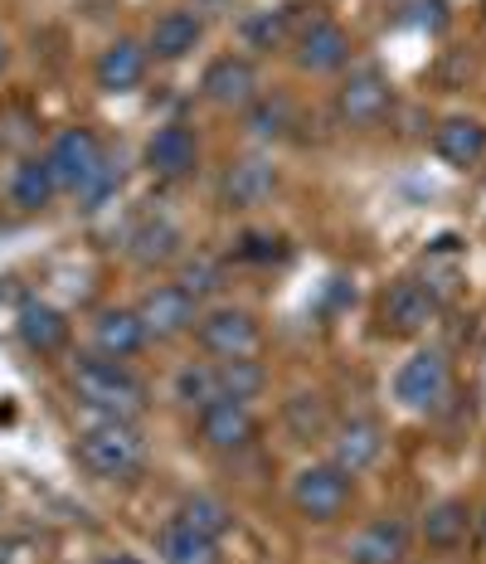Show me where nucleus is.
Segmentation results:
<instances>
[{
  "mask_svg": "<svg viewBox=\"0 0 486 564\" xmlns=\"http://www.w3.org/2000/svg\"><path fill=\"white\" fill-rule=\"evenodd\" d=\"M44 161H50V171H54V185L74 195L83 209H98L102 199L122 185V166L108 156V147L98 141L93 127H64V132L50 141Z\"/></svg>",
  "mask_w": 486,
  "mask_h": 564,
  "instance_id": "nucleus-1",
  "label": "nucleus"
},
{
  "mask_svg": "<svg viewBox=\"0 0 486 564\" xmlns=\"http://www.w3.org/2000/svg\"><path fill=\"white\" fill-rule=\"evenodd\" d=\"M74 453L83 473L98 481H137L147 473V438L132 419H102L98 429H83Z\"/></svg>",
  "mask_w": 486,
  "mask_h": 564,
  "instance_id": "nucleus-2",
  "label": "nucleus"
},
{
  "mask_svg": "<svg viewBox=\"0 0 486 564\" xmlns=\"http://www.w3.org/2000/svg\"><path fill=\"white\" fill-rule=\"evenodd\" d=\"M74 399L102 419H137L151 404L147 384L127 370V360H102V356H83L74 366Z\"/></svg>",
  "mask_w": 486,
  "mask_h": 564,
  "instance_id": "nucleus-3",
  "label": "nucleus"
},
{
  "mask_svg": "<svg viewBox=\"0 0 486 564\" xmlns=\"http://www.w3.org/2000/svg\"><path fill=\"white\" fill-rule=\"evenodd\" d=\"M350 497H355V477H346L336 463H306L292 477V511L306 525H336L350 511Z\"/></svg>",
  "mask_w": 486,
  "mask_h": 564,
  "instance_id": "nucleus-4",
  "label": "nucleus"
},
{
  "mask_svg": "<svg viewBox=\"0 0 486 564\" xmlns=\"http://www.w3.org/2000/svg\"><path fill=\"white\" fill-rule=\"evenodd\" d=\"M447 394H453V366H447V356L438 346L413 350L404 366L395 370V399L409 414H433Z\"/></svg>",
  "mask_w": 486,
  "mask_h": 564,
  "instance_id": "nucleus-5",
  "label": "nucleus"
},
{
  "mask_svg": "<svg viewBox=\"0 0 486 564\" xmlns=\"http://www.w3.org/2000/svg\"><path fill=\"white\" fill-rule=\"evenodd\" d=\"M389 112H395V88H389V78L379 74L375 64L350 68V78L336 88V117H341V127L370 132V127H379Z\"/></svg>",
  "mask_w": 486,
  "mask_h": 564,
  "instance_id": "nucleus-6",
  "label": "nucleus"
},
{
  "mask_svg": "<svg viewBox=\"0 0 486 564\" xmlns=\"http://www.w3.org/2000/svg\"><path fill=\"white\" fill-rule=\"evenodd\" d=\"M258 336H263V326H258V316L244 312V307H209V312H199V322H195L199 350H205V356H215V360L253 356Z\"/></svg>",
  "mask_w": 486,
  "mask_h": 564,
  "instance_id": "nucleus-7",
  "label": "nucleus"
},
{
  "mask_svg": "<svg viewBox=\"0 0 486 564\" xmlns=\"http://www.w3.org/2000/svg\"><path fill=\"white\" fill-rule=\"evenodd\" d=\"M137 316H141V326H147V340H175V336L195 332L199 302L190 297L185 288H175V282H156V288L141 292Z\"/></svg>",
  "mask_w": 486,
  "mask_h": 564,
  "instance_id": "nucleus-8",
  "label": "nucleus"
},
{
  "mask_svg": "<svg viewBox=\"0 0 486 564\" xmlns=\"http://www.w3.org/2000/svg\"><path fill=\"white\" fill-rule=\"evenodd\" d=\"M438 316V297L423 282L399 278L379 292V332L385 336H423Z\"/></svg>",
  "mask_w": 486,
  "mask_h": 564,
  "instance_id": "nucleus-9",
  "label": "nucleus"
},
{
  "mask_svg": "<svg viewBox=\"0 0 486 564\" xmlns=\"http://www.w3.org/2000/svg\"><path fill=\"white\" fill-rule=\"evenodd\" d=\"M195 433L209 453H244L258 438V419L244 399H215L195 414Z\"/></svg>",
  "mask_w": 486,
  "mask_h": 564,
  "instance_id": "nucleus-10",
  "label": "nucleus"
},
{
  "mask_svg": "<svg viewBox=\"0 0 486 564\" xmlns=\"http://www.w3.org/2000/svg\"><path fill=\"white\" fill-rule=\"evenodd\" d=\"M199 93H205V102H215L224 112H244L248 102L258 98V68L253 58L244 54H219L205 64V74H199Z\"/></svg>",
  "mask_w": 486,
  "mask_h": 564,
  "instance_id": "nucleus-11",
  "label": "nucleus"
},
{
  "mask_svg": "<svg viewBox=\"0 0 486 564\" xmlns=\"http://www.w3.org/2000/svg\"><path fill=\"white\" fill-rule=\"evenodd\" d=\"M413 555V531L399 516H375L346 540L350 564H409Z\"/></svg>",
  "mask_w": 486,
  "mask_h": 564,
  "instance_id": "nucleus-12",
  "label": "nucleus"
},
{
  "mask_svg": "<svg viewBox=\"0 0 486 564\" xmlns=\"http://www.w3.org/2000/svg\"><path fill=\"white\" fill-rule=\"evenodd\" d=\"M385 453V433H379L375 419H346L331 429V463L341 467L346 477H360L370 473Z\"/></svg>",
  "mask_w": 486,
  "mask_h": 564,
  "instance_id": "nucleus-13",
  "label": "nucleus"
},
{
  "mask_svg": "<svg viewBox=\"0 0 486 564\" xmlns=\"http://www.w3.org/2000/svg\"><path fill=\"white\" fill-rule=\"evenodd\" d=\"M147 166H151V175H161V181H185V175H195V166H199L195 132H190L185 122L156 127L147 141Z\"/></svg>",
  "mask_w": 486,
  "mask_h": 564,
  "instance_id": "nucleus-14",
  "label": "nucleus"
},
{
  "mask_svg": "<svg viewBox=\"0 0 486 564\" xmlns=\"http://www.w3.org/2000/svg\"><path fill=\"white\" fill-rule=\"evenodd\" d=\"M147 64H151L147 44L132 40V34H117L112 44H102L98 64H93V78H98L102 93H132V88H141V78H147Z\"/></svg>",
  "mask_w": 486,
  "mask_h": 564,
  "instance_id": "nucleus-15",
  "label": "nucleus"
},
{
  "mask_svg": "<svg viewBox=\"0 0 486 564\" xmlns=\"http://www.w3.org/2000/svg\"><path fill=\"white\" fill-rule=\"evenodd\" d=\"M298 50H292V58H298L302 74L322 78V74H341V68L350 64V34L336 25V20H322V25H312L306 34H298Z\"/></svg>",
  "mask_w": 486,
  "mask_h": 564,
  "instance_id": "nucleus-16",
  "label": "nucleus"
},
{
  "mask_svg": "<svg viewBox=\"0 0 486 564\" xmlns=\"http://www.w3.org/2000/svg\"><path fill=\"white\" fill-rule=\"evenodd\" d=\"M472 525H477V511H472L462 497H443V501H433V507L423 511L419 540L433 550V555H453V550L467 545Z\"/></svg>",
  "mask_w": 486,
  "mask_h": 564,
  "instance_id": "nucleus-17",
  "label": "nucleus"
},
{
  "mask_svg": "<svg viewBox=\"0 0 486 564\" xmlns=\"http://www.w3.org/2000/svg\"><path fill=\"white\" fill-rule=\"evenodd\" d=\"M93 350L102 360H132L147 350V326L137 307H102L93 316Z\"/></svg>",
  "mask_w": 486,
  "mask_h": 564,
  "instance_id": "nucleus-18",
  "label": "nucleus"
},
{
  "mask_svg": "<svg viewBox=\"0 0 486 564\" xmlns=\"http://www.w3.org/2000/svg\"><path fill=\"white\" fill-rule=\"evenodd\" d=\"M15 336L30 356H58V350L68 346V336H74V326H68V316L50 307V302H25V307L15 312Z\"/></svg>",
  "mask_w": 486,
  "mask_h": 564,
  "instance_id": "nucleus-19",
  "label": "nucleus"
},
{
  "mask_svg": "<svg viewBox=\"0 0 486 564\" xmlns=\"http://www.w3.org/2000/svg\"><path fill=\"white\" fill-rule=\"evenodd\" d=\"M205 40V20L195 15V10H165V15L151 25L147 34V54L161 58V64H175V58H185L195 44Z\"/></svg>",
  "mask_w": 486,
  "mask_h": 564,
  "instance_id": "nucleus-20",
  "label": "nucleus"
},
{
  "mask_svg": "<svg viewBox=\"0 0 486 564\" xmlns=\"http://www.w3.org/2000/svg\"><path fill=\"white\" fill-rule=\"evenodd\" d=\"M433 151L457 171L477 166L486 156V122H477V117H443L433 127Z\"/></svg>",
  "mask_w": 486,
  "mask_h": 564,
  "instance_id": "nucleus-21",
  "label": "nucleus"
},
{
  "mask_svg": "<svg viewBox=\"0 0 486 564\" xmlns=\"http://www.w3.org/2000/svg\"><path fill=\"white\" fill-rule=\"evenodd\" d=\"M272 191H278V171H272L268 161H258V156L234 161V166L224 171V181H219V199L229 209H253V205H263Z\"/></svg>",
  "mask_w": 486,
  "mask_h": 564,
  "instance_id": "nucleus-22",
  "label": "nucleus"
},
{
  "mask_svg": "<svg viewBox=\"0 0 486 564\" xmlns=\"http://www.w3.org/2000/svg\"><path fill=\"white\" fill-rule=\"evenodd\" d=\"M181 243H185V234L175 229L171 219H161V215L141 219V225L127 234V253H132L137 268H165V263H175V258H181Z\"/></svg>",
  "mask_w": 486,
  "mask_h": 564,
  "instance_id": "nucleus-23",
  "label": "nucleus"
},
{
  "mask_svg": "<svg viewBox=\"0 0 486 564\" xmlns=\"http://www.w3.org/2000/svg\"><path fill=\"white\" fill-rule=\"evenodd\" d=\"M58 195L54 185V171L44 156H20L15 171H10V205L20 209V215H40V209H50Z\"/></svg>",
  "mask_w": 486,
  "mask_h": 564,
  "instance_id": "nucleus-24",
  "label": "nucleus"
},
{
  "mask_svg": "<svg viewBox=\"0 0 486 564\" xmlns=\"http://www.w3.org/2000/svg\"><path fill=\"white\" fill-rule=\"evenodd\" d=\"M156 555L165 564H224L219 540L199 535L195 525L181 521V516H175V521H165L161 531H156Z\"/></svg>",
  "mask_w": 486,
  "mask_h": 564,
  "instance_id": "nucleus-25",
  "label": "nucleus"
},
{
  "mask_svg": "<svg viewBox=\"0 0 486 564\" xmlns=\"http://www.w3.org/2000/svg\"><path fill=\"white\" fill-rule=\"evenodd\" d=\"M282 423H288V433L298 443H316V438H331V429H336V419H331V404L322 390H298L282 399Z\"/></svg>",
  "mask_w": 486,
  "mask_h": 564,
  "instance_id": "nucleus-26",
  "label": "nucleus"
},
{
  "mask_svg": "<svg viewBox=\"0 0 486 564\" xmlns=\"http://www.w3.org/2000/svg\"><path fill=\"white\" fill-rule=\"evenodd\" d=\"M215 384H219V399H258L268 390V370L258 366L253 356H229V360H215Z\"/></svg>",
  "mask_w": 486,
  "mask_h": 564,
  "instance_id": "nucleus-27",
  "label": "nucleus"
},
{
  "mask_svg": "<svg viewBox=\"0 0 486 564\" xmlns=\"http://www.w3.org/2000/svg\"><path fill=\"white\" fill-rule=\"evenodd\" d=\"M248 132H253L258 141H278V137H288V127L298 122V108H292V98L288 93H272V98H263L258 93L253 102H248Z\"/></svg>",
  "mask_w": 486,
  "mask_h": 564,
  "instance_id": "nucleus-28",
  "label": "nucleus"
},
{
  "mask_svg": "<svg viewBox=\"0 0 486 564\" xmlns=\"http://www.w3.org/2000/svg\"><path fill=\"white\" fill-rule=\"evenodd\" d=\"M175 288H185L195 302L215 297L224 288V263L209 253H195V258H181V273H175Z\"/></svg>",
  "mask_w": 486,
  "mask_h": 564,
  "instance_id": "nucleus-29",
  "label": "nucleus"
},
{
  "mask_svg": "<svg viewBox=\"0 0 486 564\" xmlns=\"http://www.w3.org/2000/svg\"><path fill=\"white\" fill-rule=\"evenodd\" d=\"M181 521L195 525V531L209 535V540H224V535L234 531V511L224 507L219 497H190L185 507H181Z\"/></svg>",
  "mask_w": 486,
  "mask_h": 564,
  "instance_id": "nucleus-30",
  "label": "nucleus"
},
{
  "mask_svg": "<svg viewBox=\"0 0 486 564\" xmlns=\"http://www.w3.org/2000/svg\"><path fill=\"white\" fill-rule=\"evenodd\" d=\"M175 399H181V404H190L195 414H199L205 404H215V399H219L215 366H195V360H190V366L175 370Z\"/></svg>",
  "mask_w": 486,
  "mask_h": 564,
  "instance_id": "nucleus-31",
  "label": "nucleus"
},
{
  "mask_svg": "<svg viewBox=\"0 0 486 564\" xmlns=\"http://www.w3.org/2000/svg\"><path fill=\"white\" fill-rule=\"evenodd\" d=\"M244 40H248V50H282L292 34L282 25V10H263V15H253L244 25Z\"/></svg>",
  "mask_w": 486,
  "mask_h": 564,
  "instance_id": "nucleus-32",
  "label": "nucleus"
},
{
  "mask_svg": "<svg viewBox=\"0 0 486 564\" xmlns=\"http://www.w3.org/2000/svg\"><path fill=\"white\" fill-rule=\"evenodd\" d=\"M234 253L244 258V263H278L282 253H288V243L278 239V234H263V229H248L239 243H234Z\"/></svg>",
  "mask_w": 486,
  "mask_h": 564,
  "instance_id": "nucleus-33",
  "label": "nucleus"
},
{
  "mask_svg": "<svg viewBox=\"0 0 486 564\" xmlns=\"http://www.w3.org/2000/svg\"><path fill=\"white\" fill-rule=\"evenodd\" d=\"M322 20H331L322 0H292V6H282V25H288L292 40H298V34H306L312 25H322Z\"/></svg>",
  "mask_w": 486,
  "mask_h": 564,
  "instance_id": "nucleus-34",
  "label": "nucleus"
},
{
  "mask_svg": "<svg viewBox=\"0 0 486 564\" xmlns=\"http://www.w3.org/2000/svg\"><path fill=\"white\" fill-rule=\"evenodd\" d=\"M413 25H423V30H443L447 25V0H413Z\"/></svg>",
  "mask_w": 486,
  "mask_h": 564,
  "instance_id": "nucleus-35",
  "label": "nucleus"
},
{
  "mask_svg": "<svg viewBox=\"0 0 486 564\" xmlns=\"http://www.w3.org/2000/svg\"><path fill=\"white\" fill-rule=\"evenodd\" d=\"M98 564H141V560L137 555H102Z\"/></svg>",
  "mask_w": 486,
  "mask_h": 564,
  "instance_id": "nucleus-36",
  "label": "nucleus"
},
{
  "mask_svg": "<svg viewBox=\"0 0 486 564\" xmlns=\"http://www.w3.org/2000/svg\"><path fill=\"white\" fill-rule=\"evenodd\" d=\"M6 64H10V44L0 40V74H6Z\"/></svg>",
  "mask_w": 486,
  "mask_h": 564,
  "instance_id": "nucleus-37",
  "label": "nucleus"
},
{
  "mask_svg": "<svg viewBox=\"0 0 486 564\" xmlns=\"http://www.w3.org/2000/svg\"><path fill=\"white\" fill-rule=\"evenodd\" d=\"M477 525H482V535H486V507H482V516H477Z\"/></svg>",
  "mask_w": 486,
  "mask_h": 564,
  "instance_id": "nucleus-38",
  "label": "nucleus"
},
{
  "mask_svg": "<svg viewBox=\"0 0 486 564\" xmlns=\"http://www.w3.org/2000/svg\"><path fill=\"white\" fill-rule=\"evenodd\" d=\"M205 6H224V0H205Z\"/></svg>",
  "mask_w": 486,
  "mask_h": 564,
  "instance_id": "nucleus-39",
  "label": "nucleus"
},
{
  "mask_svg": "<svg viewBox=\"0 0 486 564\" xmlns=\"http://www.w3.org/2000/svg\"><path fill=\"white\" fill-rule=\"evenodd\" d=\"M482 10H486V6H482Z\"/></svg>",
  "mask_w": 486,
  "mask_h": 564,
  "instance_id": "nucleus-40",
  "label": "nucleus"
}]
</instances>
